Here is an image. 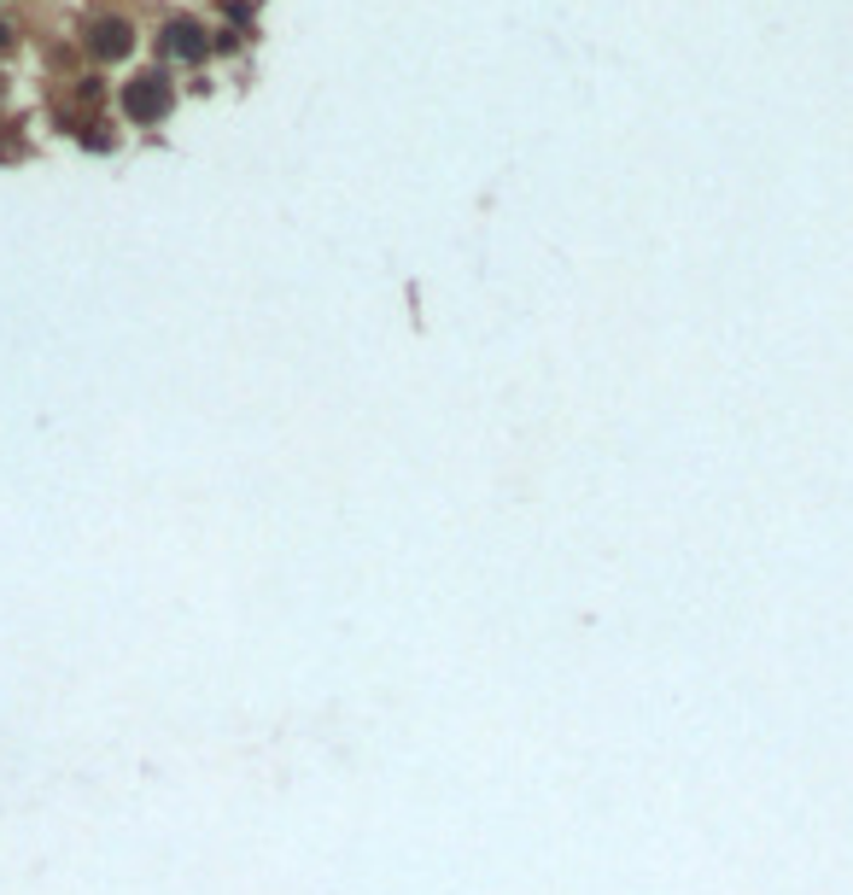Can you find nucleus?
<instances>
[{"mask_svg": "<svg viewBox=\"0 0 853 895\" xmlns=\"http://www.w3.org/2000/svg\"><path fill=\"white\" fill-rule=\"evenodd\" d=\"M117 106H124V117L135 129H159L164 117L176 112V82H170V71H141L117 89Z\"/></svg>", "mask_w": 853, "mask_h": 895, "instance_id": "f257e3e1", "label": "nucleus"}, {"mask_svg": "<svg viewBox=\"0 0 853 895\" xmlns=\"http://www.w3.org/2000/svg\"><path fill=\"white\" fill-rule=\"evenodd\" d=\"M82 47H89L94 59H129L135 54V24L117 19V12H94L89 24H82Z\"/></svg>", "mask_w": 853, "mask_h": 895, "instance_id": "f03ea898", "label": "nucleus"}, {"mask_svg": "<svg viewBox=\"0 0 853 895\" xmlns=\"http://www.w3.org/2000/svg\"><path fill=\"white\" fill-rule=\"evenodd\" d=\"M159 47H164V59H182V65H199L205 54H211V36H205V24L199 19H170L164 24V36H159Z\"/></svg>", "mask_w": 853, "mask_h": 895, "instance_id": "7ed1b4c3", "label": "nucleus"}, {"mask_svg": "<svg viewBox=\"0 0 853 895\" xmlns=\"http://www.w3.org/2000/svg\"><path fill=\"white\" fill-rule=\"evenodd\" d=\"M77 141H82V147H94V153H112L117 135H106V124H89V117H82V124H77Z\"/></svg>", "mask_w": 853, "mask_h": 895, "instance_id": "20e7f679", "label": "nucleus"}, {"mask_svg": "<svg viewBox=\"0 0 853 895\" xmlns=\"http://www.w3.org/2000/svg\"><path fill=\"white\" fill-rule=\"evenodd\" d=\"M7 47H12V24L0 19V54H7Z\"/></svg>", "mask_w": 853, "mask_h": 895, "instance_id": "39448f33", "label": "nucleus"}, {"mask_svg": "<svg viewBox=\"0 0 853 895\" xmlns=\"http://www.w3.org/2000/svg\"><path fill=\"white\" fill-rule=\"evenodd\" d=\"M0 100H7V77H0Z\"/></svg>", "mask_w": 853, "mask_h": 895, "instance_id": "423d86ee", "label": "nucleus"}]
</instances>
